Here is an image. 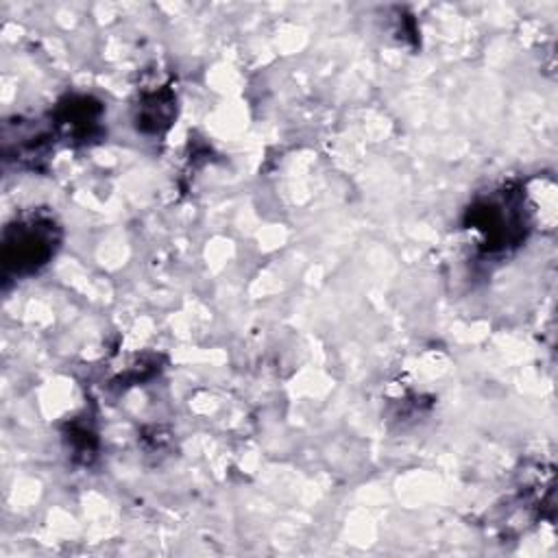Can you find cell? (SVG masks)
Returning <instances> with one entry per match:
<instances>
[{
    "label": "cell",
    "instance_id": "277c9868",
    "mask_svg": "<svg viewBox=\"0 0 558 558\" xmlns=\"http://www.w3.org/2000/svg\"><path fill=\"white\" fill-rule=\"evenodd\" d=\"M174 113H177V98L168 87H161L140 98L135 124L146 135H161L170 129Z\"/></svg>",
    "mask_w": 558,
    "mask_h": 558
},
{
    "label": "cell",
    "instance_id": "3957f363",
    "mask_svg": "<svg viewBox=\"0 0 558 558\" xmlns=\"http://www.w3.org/2000/svg\"><path fill=\"white\" fill-rule=\"evenodd\" d=\"M102 107L92 96H68L59 102L52 124L68 142H89L100 131Z\"/></svg>",
    "mask_w": 558,
    "mask_h": 558
},
{
    "label": "cell",
    "instance_id": "7a4b0ae2",
    "mask_svg": "<svg viewBox=\"0 0 558 558\" xmlns=\"http://www.w3.org/2000/svg\"><path fill=\"white\" fill-rule=\"evenodd\" d=\"M61 231L50 216H28L4 229L2 262L13 275H33L57 253Z\"/></svg>",
    "mask_w": 558,
    "mask_h": 558
},
{
    "label": "cell",
    "instance_id": "6da1fadb",
    "mask_svg": "<svg viewBox=\"0 0 558 558\" xmlns=\"http://www.w3.org/2000/svg\"><path fill=\"white\" fill-rule=\"evenodd\" d=\"M469 227L480 233L484 253H504L525 240L530 229L525 196L519 190L504 187L469 207Z\"/></svg>",
    "mask_w": 558,
    "mask_h": 558
}]
</instances>
